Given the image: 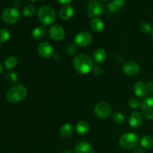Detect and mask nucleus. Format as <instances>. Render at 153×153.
Listing matches in <instances>:
<instances>
[{"instance_id": "1", "label": "nucleus", "mask_w": 153, "mask_h": 153, "mask_svg": "<svg viewBox=\"0 0 153 153\" xmlns=\"http://www.w3.org/2000/svg\"><path fill=\"white\" fill-rule=\"evenodd\" d=\"M73 67L78 73L88 74L94 69V63L88 55L85 54H78L73 58Z\"/></svg>"}, {"instance_id": "2", "label": "nucleus", "mask_w": 153, "mask_h": 153, "mask_svg": "<svg viewBox=\"0 0 153 153\" xmlns=\"http://www.w3.org/2000/svg\"><path fill=\"white\" fill-rule=\"evenodd\" d=\"M27 97V89L22 85H15L6 93V100L10 103H19Z\"/></svg>"}, {"instance_id": "3", "label": "nucleus", "mask_w": 153, "mask_h": 153, "mask_svg": "<svg viewBox=\"0 0 153 153\" xmlns=\"http://www.w3.org/2000/svg\"><path fill=\"white\" fill-rule=\"evenodd\" d=\"M39 19L43 25H51L56 19V13L52 7L43 5L39 8L37 12Z\"/></svg>"}, {"instance_id": "4", "label": "nucleus", "mask_w": 153, "mask_h": 153, "mask_svg": "<svg viewBox=\"0 0 153 153\" xmlns=\"http://www.w3.org/2000/svg\"><path fill=\"white\" fill-rule=\"evenodd\" d=\"M139 137L134 133H125L119 139L120 145L125 149H131L135 148L138 145Z\"/></svg>"}, {"instance_id": "5", "label": "nucleus", "mask_w": 153, "mask_h": 153, "mask_svg": "<svg viewBox=\"0 0 153 153\" xmlns=\"http://www.w3.org/2000/svg\"><path fill=\"white\" fill-rule=\"evenodd\" d=\"M1 19L7 24L15 23L19 19V10L14 7H9L5 9L1 13Z\"/></svg>"}, {"instance_id": "6", "label": "nucleus", "mask_w": 153, "mask_h": 153, "mask_svg": "<svg viewBox=\"0 0 153 153\" xmlns=\"http://www.w3.org/2000/svg\"><path fill=\"white\" fill-rule=\"evenodd\" d=\"M112 108L109 103L102 102L98 103L94 108V114L100 118H106L111 115Z\"/></svg>"}, {"instance_id": "7", "label": "nucleus", "mask_w": 153, "mask_h": 153, "mask_svg": "<svg viewBox=\"0 0 153 153\" xmlns=\"http://www.w3.org/2000/svg\"><path fill=\"white\" fill-rule=\"evenodd\" d=\"M103 11H104L103 4L97 0H93L88 4V14L89 18L100 16L103 13Z\"/></svg>"}, {"instance_id": "8", "label": "nucleus", "mask_w": 153, "mask_h": 153, "mask_svg": "<svg viewBox=\"0 0 153 153\" xmlns=\"http://www.w3.org/2000/svg\"><path fill=\"white\" fill-rule=\"evenodd\" d=\"M75 43L79 47H86L92 43L93 37L90 33L81 31L75 36Z\"/></svg>"}, {"instance_id": "9", "label": "nucleus", "mask_w": 153, "mask_h": 153, "mask_svg": "<svg viewBox=\"0 0 153 153\" xmlns=\"http://www.w3.org/2000/svg\"><path fill=\"white\" fill-rule=\"evenodd\" d=\"M142 113L148 120H153V97H148L142 102Z\"/></svg>"}, {"instance_id": "10", "label": "nucleus", "mask_w": 153, "mask_h": 153, "mask_svg": "<svg viewBox=\"0 0 153 153\" xmlns=\"http://www.w3.org/2000/svg\"><path fill=\"white\" fill-rule=\"evenodd\" d=\"M39 55L43 58H49L53 55L54 49L52 44L48 42H41L37 46Z\"/></svg>"}, {"instance_id": "11", "label": "nucleus", "mask_w": 153, "mask_h": 153, "mask_svg": "<svg viewBox=\"0 0 153 153\" xmlns=\"http://www.w3.org/2000/svg\"><path fill=\"white\" fill-rule=\"evenodd\" d=\"M49 34L52 40L55 41H60L65 37V31L61 25H53L49 29Z\"/></svg>"}, {"instance_id": "12", "label": "nucleus", "mask_w": 153, "mask_h": 153, "mask_svg": "<svg viewBox=\"0 0 153 153\" xmlns=\"http://www.w3.org/2000/svg\"><path fill=\"white\" fill-rule=\"evenodd\" d=\"M140 70V68L139 64L134 61L127 62L123 66V71L126 75L128 76H134L138 74Z\"/></svg>"}, {"instance_id": "13", "label": "nucleus", "mask_w": 153, "mask_h": 153, "mask_svg": "<svg viewBox=\"0 0 153 153\" xmlns=\"http://www.w3.org/2000/svg\"><path fill=\"white\" fill-rule=\"evenodd\" d=\"M94 147L90 143L86 141L79 142L75 146L74 153H94Z\"/></svg>"}, {"instance_id": "14", "label": "nucleus", "mask_w": 153, "mask_h": 153, "mask_svg": "<svg viewBox=\"0 0 153 153\" xmlns=\"http://www.w3.org/2000/svg\"><path fill=\"white\" fill-rule=\"evenodd\" d=\"M148 91V87L145 82L139 81L137 82L134 85V92L137 97H140V98H143L146 96L147 94Z\"/></svg>"}, {"instance_id": "15", "label": "nucleus", "mask_w": 153, "mask_h": 153, "mask_svg": "<svg viewBox=\"0 0 153 153\" xmlns=\"http://www.w3.org/2000/svg\"><path fill=\"white\" fill-rule=\"evenodd\" d=\"M143 123V115L138 111H134L130 114L128 123L132 128H138Z\"/></svg>"}, {"instance_id": "16", "label": "nucleus", "mask_w": 153, "mask_h": 153, "mask_svg": "<svg viewBox=\"0 0 153 153\" xmlns=\"http://www.w3.org/2000/svg\"><path fill=\"white\" fill-rule=\"evenodd\" d=\"M58 14H59L60 18L63 20H68L74 14V9L71 5H64L60 8L59 11H58Z\"/></svg>"}, {"instance_id": "17", "label": "nucleus", "mask_w": 153, "mask_h": 153, "mask_svg": "<svg viewBox=\"0 0 153 153\" xmlns=\"http://www.w3.org/2000/svg\"><path fill=\"white\" fill-rule=\"evenodd\" d=\"M46 28L44 25H40L33 29L31 31V37L34 40H39L45 37L46 34Z\"/></svg>"}, {"instance_id": "18", "label": "nucleus", "mask_w": 153, "mask_h": 153, "mask_svg": "<svg viewBox=\"0 0 153 153\" xmlns=\"http://www.w3.org/2000/svg\"><path fill=\"white\" fill-rule=\"evenodd\" d=\"M73 127L70 123H65L61 127L59 130V134L62 138H69L73 134Z\"/></svg>"}, {"instance_id": "19", "label": "nucleus", "mask_w": 153, "mask_h": 153, "mask_svg": "<svg viewBox=\"0 0 153 153\" xmlns=\"http://www.w3.org/2000/svg\"><path fill=\"white\" fill-rule=\"evenodd\" d=\"M107 57V53L105 50L102 48L97 49L93 54V58L97 64H102L104 62Z\"/></svg>"}, {"instance_id": "20", "label": "nucleus", "mask_w": 153, "mask_h": 153, "mask_svg": "<svg viewBox=\"0 0 153 153\" xmlns=\"http://www.w3.org/2000/svg\"><path fill=\"white\" fill-rule=\"evenodd\" d=\"M91 28L95 32H101L103 31L105 28V25L103 21L101 19L98 17H95L91 20Z\"/></svg>"}, {"instance_id": "21", "label": "nucleus", "mask_w": 153, "mask_h": 153, "mask_svg": "<svg viewBox=\"0 0 153 153\" xmlns=\"http://www.w3.org/2000/svg\"><path fill=\"white\" fill-rule=\"evenodd\" d=\"M76 129L79 134H86L90 130L89 124L85 120L79 121L76 125Z\"/></svg>"}, {"instance_id": "22", "label": "nucleus", "mask_w": 153, "mask_h": 153, "mask_svg": "<svg viewBox=\"0 0 153 153\" xmlns=\"http://www.w3.org/2000/svg\"><path fill=\"white\" fill-rule=\"evenodd\" d=\"M140 145L144 149H150L153 148V137L150 135H145L141 138L140 141Z\"/></svg>"}, {"instance_id": "23", "label": "nucleus", "mask_w": 153, "mask_h": 153, "mask_svg": "<svg viewBox=\"0 0 153 153\" xmlns=\"http://www.w3.org/2000/svg\"><path fill=\"white\" fill-rule=\"evenodd\" d=\"M18 64L17 58L15 56H10L4 61V67L7 70H12L15 68Z\"/></svg>"}, {"instance_id": "24", "label": "nucleus", "mask_w": 153, "mask_h": 153, "mask_svg": "<svg viewBox=\"0 0 153 153\" xmlns=\"http://www.w3.org/2000/svg\"><path fill=\"white\" fill-rule=\"evenodd\" d=\"M112 120L117 124H123L125 122V116L120 112H115L112 115Z\"/></svg>"}, {"instance_id": "25", "label": "nucleus", "mask_w": 153, "mask_h": 153, "mask_svg": "<svg viewBox=\"0 0 153 153\" xmlns=\"http://www.w3.org/2000/svg\"><path fill=\"white\" fill-rule=\"evenodd\" d=\"M10 37V33L7 28H1L0 29V42L5 43L9 40Z\"/></svg>"}, {"instance_id": "26", "label": "nucleus", "mask_w": 153, "mask_h": 153, "mask_svg": "<svg viewBox=\"0 0 153 153\" xmlns=\"http://www.w3.org/2000/svg\"><path fill=\"white\" fill-rule=\"evenodd\" d=\"M35 13V7L32 4H27L22 10V14L25 16H31Z\"/></svg>"}, {"instance_id": "27", "label": "nucleus", "mask_w": 153, "mask_h": 153, "mask_svg": "<svg viewBox=\"0 0 153 153\" xmlns=\"http://www.w3.org/2000/svg\"><path fill=\"white\" fill-rule=\"evenodd\" d=\"M6 80L10 85H14L17 82L18 76L15 73L10 72V73H7V75H6Z\"/></svg>"}, {"instance_id": "28", "label": "nucleus", "mask_w": 153, "mask_h": 153, "mask_svg": "<svg viewBox=\"0 0 153 153\" xmlns=\"http://www.w3.org/2000/svg\"><path fill=\"white\" fill-rule=\"evenodd\" d=\"M128 106L129 108L132 109H137L139 108L140 107H141L142 105V103L138 99H136V98H131L128 100Z\"/></svg>"}, {"instance_id": "29", "label": "nucleus", "mask_w": 153, "mask_h": 153, "mask_svg": "<svg viewBox=\"0 0 153 153\" xmlns=\"http://www.w3.org/2000/svg\"><path fill=\"white\" fill-rule=\"evenodd\" d=\"M139 29L143 33H149V31H152V26L149 22H141L139 25Z\"/></svg>"}, {"instance_id": "30", "label": "nucleus", "mask_w": 153, "mask_h": 153, "mask_svg": "<svg viewBox=\"0 0 153 153\" xmlns=\"http://www.w3.org/2000/svg\"><path fill=\"white\" fill-rule=\"evenodd\" d=\"M76 46L73 44L69 45V46H67V49H66V52H67V54L68 55H73V54L76 52Z\"/></svg>"}, {"instance_id": "31", "label": "nucleus", "mask_w": 153, "mask_h": 153, "mask_svg": "<svg viewBox=\"0 0 153 153\" xmlns=\"http://www.w3.org/2000/svg\"><path fill=\"white\" fill-rule=\"evenodd\" d=\"M113 3L114 4V5H116L119 8V7L125 5L126 3V0H113Z\"/></svg>"}, {"instance_id": "32", "label": "nucleus", "mask_w": 153, "mask_h": 153, "mask_svg": "<svg viewBox=\"0 0 153 153\" xmlns=\"http://www.w3.org/2000/svg\"><path fill=\"white\" fill-rule=\"evenodd\" d=\"M108 9L111 13H115L118 10V7L116 5H114V4L113 2H111L110 4H108Z\"/></svg>"}, {"instance_id": "33", "label": "nucleus", "mask_w": 153, "mask_h": 153, "mask_svg": "<svg viewBox=\"0 0 153 153\" xmlns=\"http://www.w3.org/2000/svg\"><path fill=\"white\" fill-rule=\"evenodd\" d=\"M93 71H94V73L95 75H100L102 72V69L100 67H95L93 69Z\"/></svg>"}, {"instance_id": "34", "label": "nucleus", "mask_w": 153, "mask_h": 153, "mask_svg": "<svg viewBox=\"0 0 153 153\" xmlns=\"http://www.w3.org/2000/svg\"><path fill=\"white\" fill-rule=\"evenodd\" d=\"M115 60H116L117 62L119 63V64H122L124 61V58L122 55H117V56L115 58Z\"/></svg>"}, {"instance_id": "35", "label": "nucleus", "mask_w": 153, "mask_h": 153, "mask_svg": "<svg viewBox=\"0 0 153 153\" xmlns=\"http://www.w3.org/2000/svg\"><path fill=\"white\" fill-rule=\"evenodd\" d=\"M72 1H73V0H58V1L60 3V4H65V5L67 4H68V3L71 2Z\"/></svg>"}, {"instance_id": "36", "label": "nucleus", "mask_w": 153, "mask_h": 153, "mask_svg": "<svg viewBox=\"0 0 153 153\" xmlns=\"http://www.w3.org/2000/svg\"><path fill=\"white\" fill-rule=\"evenodd\" d=\"M132 153H145V152L141 148H136V149H134Z\"/></svg>"}, {"instance_id": "37", "label": "nucleus", "mask_w": 153, "mask_h": 153, "mask_svg": "<svg viewBox=\"0 0 153 153\" xmlns=\"http://www.w3.org/2000/svg\"><path fill=\"white\" fill-rule=\"evenodd\" d=\"M61 153H73V151H71L70 149H65V150L62 151Z\"/></svg>"}, {"instance_id": "38", "label": "nucleus", "mask_w": 153, "mask_h": 153, "mask_svg": "<svg viewBox=\"0 0 153 153\" xmlns=\"http://www.w3.org/2000/svg\"><path fill=\"white\" fill-rule=\"evenodd\" d=\"M2 72V66H1V64L0 63V73Z\"/></svg>"}, {"instance_id": "39", "label": "nucleus", "mask_w": 153, "mask_h": 153, "mask_svg": "<svg viewBox=\"0 0 153 153\" xmlns=\"http://www.w3.org/2000/svg\"><path fill=\"white\" fill-rule=\"evenodd\" d=\"M151 34H152V39H153V28L152 29V31H151Z\"/></svg>"}, {"instance_id": "40", "label": "nucleus", "mask_w": 153, "mask_h": 153, "mask_svg": "<svg viewBox=\"0 0 153 153\" xmlns=\"http://www.w3.org/2000/svg\"><path fill=\"white\" fill-rule=\"evenodd\" d=\"M30 1H37V0H30Z\"/></svg>"}, {"instance_id": "41", "label": "nucleus", "mask_w": 153, "mask_h": 153, "mask_svg": "<svg viewBox=\"0 0 153 153\" xmlns=\"http://www.w3.org/2000/svg\"><path fill=\"white\" fill-rule=\"evenodd\" d=\"M102 1H108V0H102Z\"/></svg>"}, {"instance_id": "42", "label": "nucleus", "mask_w": 153, "mask_h": 153, "mask_svg": "<svg viewBox=\"0 0 153 153\" xmlns=\"http://www.w3.org/2000/svg\"><path fill=\"white\" fill-rule=\"evenodd\" d=\"M152 92H153V89H152Z\"/></svg>"}]
</instances>
